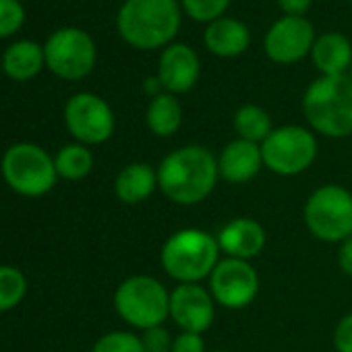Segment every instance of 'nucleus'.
Wrapping results in <instances>:
<instances>
[{"label":"nucleus","instance_id":"nucleus-13","mask_svg":"<svg viewBox=\"0 0 352 352\" xmlns=\"http://www.w3.org/2000/svg\"><path fill=\"white\" fill-rule=\"evenodd\" d=\"M216 300L201 284H179L170 290V319L181 331L206 333L216 321Z\"/></svg>","mask_w":352,"mask_h":352},{"label":"nucleus","instance_id":"nucleus-33","mask_svg":"<svg viewBox=\"0 0 352 352\" xmlns=\"http://www.w3.org/2000/svg\"><path fill=\"white\" fill-rule=\"evenodd\" d=\"M143 91L149 96V100H151V98H155V96H160V94H164V85H162L160 77H157V75L147 77V79L143 81Z\"/></svg>","mask_w":352,"mask_h":352},{"label":"nucleus","instance_id":"nucleus-31","mask_svg":"<svg viewBox=\"0 0 352 352\" xmlns=\"http://www.w3.org/2000/svg\"><path fill=\"white\" fill-rule=\"evenodd\" d=\"M282 15L288 17H305L313 7V0H276Z\"/></svg>","mask_w":352,"mask_h":352},{"label":"nucleus","instance_id":"nucleus-27","mask_svg":"<svg viewBox=\"0 0 352 352\" xmlns=\"http://www.w3.org/2000/svg\"><path fill=\"white\" fill-rule=\"evenodd\" d=\"M25 9L19 0H0V38H9L21 30Z\"/></svg>","mask_w":352,"mask_h":352},{"label":"nucleus","instance_id":"nucleus-23","mask_svg":"<svg viewBox=\"0 0 352 352\" xmlns=\"http://www.w3.org/2000/svg\"><path fill=\"white\" fill-rule=\"evenodd\" d=\"M54 166L58 172V179L65 181H83L94 170V153L83 143H69L58 149L54 155Z\"/></svg>","mask_w":352,"mask_h":352},{"label":"nucleus","instance_id":"nucleus-36","mask_svg":"<svg viewBox=\"0 0 352 352\" xmlns=\"http://www.w3.org/2000/svg\"><path fill=\"white\" fill-rule=\"evenodd\" d=\"M350 3H352V0H350Z\"/></svg>","mask_w":352,"mask_h":352},{"label":"nucleus","instance_id":"nucleus-6","mask_svg":"<svg viewBox=\"0 0 352 352\" xmlns=\"http://www.w3.org/2000/svg\"><path fill=\"white\" fill-rule=\"evenodd\" d=\"M0 172L5 183L23 197H42L58 181L54 157L36 143L11 145L0 160Z\"/></svg>","mask_w":352,"mask_h":352},{"label":"nucleus","instance_id":"nucleus-10","mask_svg":"<svg viewBox=\"0 0 352 352\" xmlns=\"http://www.w3.org/2000/svg\"><path fill=\"white\" fill-rule=\"evenodd\" d=\"M65 124L77 143L102 145L114 135V112L110 104L89 91H81L69 98L65 104Z\"/></svg>","mask_w":352,"mask_h":352},{"label":"nucleus","instance_id":"nucleus-4","mask_svg":"<svg viewBox=\"0 0 352 352\" xmlns=\"http://www.w3.org/2000/svg\"><path fill=\"white\" fill-rule=\"evenodd\" d=\"M300 106L315 135L327 139L352 135V81L348 75L315 79L305 89Z\"/></svg>","mask_w":352,"mask_h":352},{"label":"nucleus","instance_id":"nucleus-14","mask_svg":"<svg viewBox=\"0 0 352 352\" xmlns=\"http://www.w3.org/2000/svg\"><path fill=\"white\" fill-rule=\"evenodd\" d=\"M157 77L168 94H187L201 77V60L195 48L183 42H172L160 54Z\"/></svg>","mask_w":352,"mask_h":352},{"label":"nucleus","instance_id":"nucleus-19","mask_svg":"<svg viewBox=\"0 0 352 352\" xmlns=\"http://www.w3.org/2000/svg\"><path fill=\"white\" fill-rule=\"evenodd\" d=\"M157 189V170L147 162L126 164L114 179V195L124 206L147 201Z\"/></svg>","mask_w":352,"mask_h":352},{"label":"nucleus","instance_id":"nucleus-25","mask_svg":"<svg viewBox=\"0 0 352 352\" xmlns=\"http://www.w3.org/2000/svg\"><path fill=\"white\" fill-rule=\"evenodd\" d=\"M91 352H145V348L141 344V336L133 331L116 329L98 338Z\"/></svg>","mask_w":352,"mask_h":352},{"label":"nucleus","instance_id":"nucleus-3","mask_svg":"<svg viewBox=\"0 0 352 352\" xmlns=\"http://www.w3.org/2000/svg\"><path fill=\"white\" fill-rule=\"evenodd\" d=\"M218 239L201 228H181L172 232L160 249L164 274L179 284H199L208 280L220 261Z\"/></svg>","mask_w":352,"mask_h":352},{"label":"nucleus","instance_id":"nucleus-35","mask_svg":"<svg viewBox=\"0 0 352 352\" xmlns=\"http://www.w3.org/2000/svg\"><path fill=\"white\" fill-rule=\"evenodd\" d=\"M216 352H230V350H216Z\"/></svg>","mask_w":352,"mask_h":352},{"label":"nucleus","instance_id":"nucleus-11","mask_svg":"<svg viewBox=\"0 0 352 352\" xmlns=\"http://www.w3.org/2000/svg\"><path fill=\"white\" fill-rule=\"evenodd\" d=\"M259 274L243 259L224 257L208 278V290L212 292L218 307L228 311L247 309L259 294Z\"/></svg>","mask_w":352,"mask_h":352},{"label":"nucleus","instance_id":"nucleus-26","mask_svg":"<svg viewBox=\"0 0 352 352\" xmlns=\"http://www.w3.org/2000/svg\"><path fill=\"white\" fill-rule=\"evenodd\" d=\"M232 0H181L183 13L189 15L193 21L212 23L228 11Z\"/></svg>","mask_w":352,"mask_h":352},{"label":"nucleus","instance_id":"nucleus-16","mask_svg":"<svg viewBox=\"0 0 352 352\" xmlns=\"http://www.w3.org/2000/svg\"><path fill=\"white\" fill-rule=\"evenodd\" d=\"M263 166V155H261V145L245 141V139H232L222 147L218 153V172L220 179L230 183V185H245L253 181L255 176L261 172Z\"/></svg>","mask_w":352,"mask_h":352},{"label":"nucleus","instance_id":"nucleus-8","mask_svg":"<svg viewBox=\"0 0 352 352\" xmlns=\"http://www.w3.org/2000/svg\"><path fill=\"white\" fill-rule=\"evenodd\" d=\"M319 143L311 129L284 124L270 133L261 143L263 166L278 176H298L317 160Z\"/></svg>","mask_w":352,"mask_h":352},{"label":"nucleus","instance_id":"nucleus-9","mask_svg":"<svg viewBox=\"0 0 352 352\" xmlns=\"http://www.w3.org/2000/svg\"><path fill=\"white\" fill-rule=\"evenodd\" d=\"M46 67L65 81L87 77L98 60L94 38L79 28H60L44 44Z\"/></svg>","mask_w":352,"mask_h":352},{"label":"nucleus","instance_id":"nucleus-1","mask_svg":"<svg viewBox=\"0 0 352 352\" xmlns=\"http://www.w3.org/2000/svg\"><path fill=\"white\" fill-rule=\"evenodd\" d=\"M157 170V189L176 206H197L206 201L218 181V155L204 145H183L162 157Z\"/></svg>","mask_w":352,"mask_h":352},{"label":"nucleus","instance_id":"nucleus-2","mask_svg":"<svg viewBox=\"0 0 352 352\" xmlns=\"http://www.w3.org/2000/svg\"><path fill=\"white\" fill-rule=\"evenodd\" d=\"M181 21V0H124L116 30L135 50H164L179 34Z\"/></svg>","mask_w":352,"mask_h":352},{"label":"nucleus","instance_id":"nucleus-17","mask_svg":"<svg viewBox=\"0 0 352 352\" xmlns=\"http://www.w3.org/2000/svg\"><path fill=\"white\" fill-rule=\"evenodd\" d=\"M206 48L218 58H236L251 46V32L245 21L234 17H220L208 23L204 32Z\"/></svg>","mask_w":352,"mask_h":352},{"label":"nucleus","instance_id":"nucleus-7","mask_svg":"<svg viewBox=\"0 0 352 352\" xmlns=\"http://www.w3.org/2000/svg\"><path fill=\"white\" fill-rule=\"evenodd\" d=\"M307 230L321 243H344L352 236V193L342 185H321L305 201Z\"/></svg>","mask_w":352,"mask_h":352},{"label":"nucleus","instance_id":"nucleus-15","mask_svg":"<svg viewBox=\"0 0 352 352\" xmlns=\"http://www.w3.org/2000/svg\"><path fill=\"white\" fill-rule=\"evenodd\" d=\"M216 239L220 251L226 257L243 259V261L255 259L257 255H261V251L267 245V232L261 226V222L245 216L226 222L216 234Z\"/></svg>","mask_w":352,"mask_h":352},{"label":"nucleus","instance_id":"nucleus-12","mask_svg":"<svg viewBox=\"0 0 352 352\" xmlns=\"http://www.w3.org/2000/svg\"><path fill=\"white\" fill-rule=\"evenodd\" d=\"M315 40V28L307 17L282 15L267 30L263 38V50L276 65H296L311 54Z\"/></svg>","mask_w":352,"mask_h":352},{"label":"nucleus","instance_id":"nucleus-20","mask_svg":"<svg viewBox=\"0 0 352 352\" xmlns=\"http://www.w3.org/2000/svg\"><path fill=\"white\" fill-rule=\"evenodd\" d=\"M183 118H185V112H183V104L179 96L168 94V91L151 98L145 110V124L149 133L160 139H166L179 133L183 126Z\"/></svg>","mask_w":352,"mask_h":352},{"label":"nucleus","instance_id":"nucleus-24","mask_svg":"<svg viewBox=\"0 0 352 352\" xmlns=\"http://www.w3.org/2000/svg\"><path fill=\"white\" fill-rule=\"evenodd\" d=\"M28 294V278L19 267L0 265V313L11 311Z\"/></svg>","mask_w":352,"mask_h":352},{"label":"nucleus","instance_id":"nucleus-32","mask_svg":"<svg viewBox=\"0 0 352 352\" xmlns=\"http://www.w3.org/2000/svg\"><path fill=\"white\" fill-rule=\"evenodd\" d=\"M338 265L342 270L344 276L352 278V236L346 239L344 243H340L338 249Z\"/></svg>","mask_w":352,"mask_h":352},{"label":"nucleus","instance_id":"nucleus-28","mask_svg":"<svg viewBox=\"0 0 352 352\" xmlns=\"http://www.w3.org/2000/svg\"><path fill=\"white\" fill-rule=\"evenodd\" d=\"M172 342L174 336H170V331L164 325L141 331V344L145 352H172Z\"/></svg>","mask_w":352,"mask_h":352},{"label":"nucleus","instance_id":"nucleus-18","mask_svg":"<svg viewBox=\"0 0 352 352\" xmlns=\"http://www.w3.org/2000/svg\"><path fill=\"white\" fill-rule=\"evenodd\" d=\"M309 56L321 77L348 75L352 67V44L344 34L327 32L317 36Z\"/></svg>","mask_w":352,"mask_h":352},{"label":"nucleus","instance_id":"nucleus-5","mask_svg":"<svg viewBox=\"0 0 352 352\" xmlns=\"http://www.w3.org/2000/svg\"><path fill=\"white\" fill-rule=\"evenodd\" d=\"M114 311L126 325L145 331L164 325L170 317V292L157 278L137 274L118 284Z\"/></svg>","mask_w":352,"mask_h":352},{"label":"nucleus","instance_id":"nucleus-21","mask_svg":"<svg viewBox=\"0 0 352 352\" xmlns=\"http://www.w3.org/2000/svg\"><path fill=\"white\" fill-rule=\"evenodd\" d=\"M44 46L34 40H19L3 54V71L13 81H30L44 69Z\"/></svg>","mask_w":352,"mask_h":352},{"label":"nucleus","instance_id":"nucleus-34","mask_svg":"<svg viewBox=\"0 0 352 352\" xmlns=\"http://www.w3.org/2000/svg\"><path fill=\"white\" fill-rule=\"evenodd\" d=\"M348 77H350V81H352V67H350V71H348Z\"/></svg>","mask_w":352,"mask_h":352},{"label":"nucleus","instance_id":"nucleus-22","mask_svg":"<svg viewBox=\"0 0 352 352\" xmlns=\"http://www.w3.org/2000/svg\"><path fill=\"white\" fill-rule=\"evenodd\" d=\"M232 126L239 139H245L257 145H261L274 131L272 116L267 114L265 108L257 104H243L232 116Z\"/></svg>","mask_w":352,"mask_h":352},{"label":"nucleus","instance_id":"nucleus-29","mask_svg":"<svg viewBox=\"0 0 352 352\" xmlns=\"http://www.w3.org/2000/svg\"><path fill=\"white\" fill-rule=\"evenodd\" d=\"M336 352H352V313H346L333 329Z\"/></svg>","mask_w":352,"mask_h":352},{"label":"nucleus","instance_id":"nucleus-30","mask_svg":"<svg viewBox=\"0 0 352 352\" xmlns=\"http://www.w3.org/2000/svg\"><path fill=\"white\" fill-rule=\"evenodd\" d=\"M172 352H206V340L201 333L181 331L174 336Z\"/></svg>","mask_w":352,"mask_h":352}]
</instances>
